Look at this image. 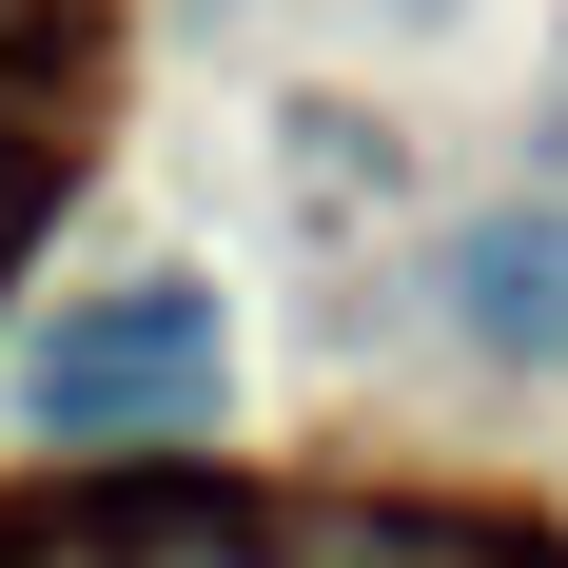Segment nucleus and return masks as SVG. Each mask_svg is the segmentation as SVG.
Listing matches in <instances>:
<instances>
[{
  "mask_svg": "<svg viewBox=\"0 0 568 568\" xmlns=\"http://www.w3.org/2000/svg\"><path fill=\"white\" fill-rule=\"evenodd\" d=\"M334 568H510V549H470V529H412V510H373Z\"/></svg>",
  "mask_w": 568,
  "mask_h": 568,
  "instance_id": "obj_4",
  "label": "nucleus"
},
{
  "mask_svg": "<svg viewBox=\"0 0 568 568\" xmlns=\"http://www.w3.org/2000/svg\"><path fill=\"white\" fill-rule=\"evenodd\" d=\"M235 353H216V294L196 275H138V294H79L40 353H20V432L40 452H176L216 432Z\"/></svg>",
  "mask_w": 568,
  "mask_h": 568,
  "instance_id": "obj_1",
  "label": "nucleus"
},
{
  "mask_svg": "<svg viewBox=\"0 0 568 568\" xmlns=\"http://www.w3.org/2000/svg\"><path fill=\"white\" fill-rule=\"evenodd\" d=\"M118 568H294V549L255 510H216V490H138L118 510Z\"/></svg>",
  "mask_w": 568,
  "mask_h": 568,
  "instance_id": "obj_3",
  "label": "nucleus"
},
{
  "mask_svg": "<svg viewBox=\"0 0 568 568\" xmlns=\"http://www.w3.org/2000/svg\"><path fill=\"white\" fill-rule=\"evenodd\" d=\"M452 334L568 373V216H470L452 235Z\"/></svg>",
  "mask_w": 568,
  "mask_h": 568,
  "instance_id": "obj_2",
  "label": "nucleus"
},
{
  "mask_svg": "<svg viewBox=\"0 0 568 568\" xmlns=\"http://www.w3.org/2000/svg\"><path fill=\"white\" fill-rule=\"evenodd\" d=\"M0 196H20V158H0Z\"/></svg>",
  "mask_w": 568,
  "mask_h": 568,
  "instance_id": "obj_5",
  "label": "nucleus"
}]
</instances>
